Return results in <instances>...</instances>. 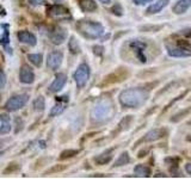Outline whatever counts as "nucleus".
Returning a JSON list of instances; mask_svg holds the SVG:
<instances>
[{
  "instance_id": "f257e3e1",
  "label": "nucleus",
  "mask_w": 191,
  "mask_h": 179,
  "mask_svg": "<svg viewBox=\"0 0 191 179\" xmlns=\"http://www.w3.org/2000/svg\"><path fill=\"white\" fill-rule=\"evenodd\" d=\"M149 97V93L147 90L134 87V88H127L119 93L118 100L121 105L128 107V109H137L142 106Z\"/></svg>"
},
{
  "instance_id": "f03ea898",
  "label": "nucleus",
  "mask_w": 191,
  "mask_h": 179,
  "mask_svg": "<svg viewBox=\"0 0 191 179\" xmlns=\"http://www.w3.org/2000/svg\"><path fill=\"white\" fill-rule=\"evenodd\" d=\"M112 112H114L112 102L109 99H103L94 105L93 110L91 111V119L96 123H104L111 118Z\"/></svg>"
},
{
  "instance_id": "7ed1b4c3",
  "label": "nucleus",
  "mask_w": 191,
  "mask_h": 179,
  "mask_svg": "<svg viewBox=\"0 0 191 179\" xmlns=\"http://www.w3.org/2000/svg\"><path fill=\"white\" fill-rule=\"evenodd\" d=\"M78 31L89 40L98 38L104 32V26L100 23L92 22V21H80L77 23Z\"/></svg>"
},
{
  "instance_id": "20e7f679",
  "label": "nucleus",
  "mask_w": 191,
  "mask_h": 179,
  "mask_svg": "<svg viewBox=\"0 0 191 179\" xmlns=\"http://www.w3.org/2000/svg\"><path fill=\"white\" fill-rule=\"evenodd\" d=\"M90 74H91V69H90L89 65L81 63V65L77 68V70H75V73H74V75H73V78H74V81H75L78 88L85 87V85L87 84V81H89V79H90Z\"/></svg>"
},
{
  "instance_id": "39448f33",
  "label": "nucleus",
  "mask_w": 191,
  "mask_h": 179,
  "mask_svg": "<svg viewBox=\"0 0 191 179\" xmlns=\"http://www.w3.org/2000/svg\"><path fill=\"white\" fill-rule=\"evenodd\" d=\"M28 102H29V94H17L11 97L6 102L5 107L9 111H17V110H21L23 106H25Z\"/></svg>"
},
{
  "instance_id": "423d86ee",
  "label": "nucleus",
  "mask_w": 191,
  "mask_h": 179,
  "mask_svg": "<svg viewBox=\"0 0 191 179\" xmlns=\"http://www.w3.org/2000/svg\"><path fill=\"white\" fill-rule=\"evenodd\" d=\"M62 60H63V54L59 50L56 51H51L49 55L47 56V67L49 69H58L61 63H62Z\"/></svg>"
},
{
  "instance_id": "0eeeda50",
  "label": "nucleus",
  "mask_w": 191,
  "mask_h": 179,
  "mask_svg": "<svg viewBox=\"0 0 191 179\" xmlns=\"http://www.w3.org/2000/svg\"><path fill=\"white\" fill-rule=\"evenodd\" d=\"M66 82H67V77H66V74H63V73L56 74V75H55V79L53 80V82H51L50 86H49V91L53 92V93L60 92L61 90L63 88V86L66 85Z\"/></svg>"
},
{
  "instance_id": "6e6552de",
  "label": "nucleus",
  "mask_w": 191,
  "mask_h": 179,
  "mask_svg": "<svg viewBox=\"0 0 191 179\" xmlns=\"http://www.w3.org/2000/svg\"><path fill=\"white\" fill-rule=\"evenodd\" d=\"M19 80H21V82L26 84V85H30L33 82L35 74H33V70L30 66H28V65L22 66L21 72H19Z\"/></svg>"
},
{
  "instance_id": "1a4fd4ad",
  "label": "nucleus",
  "mask_w": 191,
  "mask_h": 179,
  "mask_svg": "<svg viewBox=\"0 0 191 179\" xmlns=\"http://www.w3.org/2000/svg\"><path fill=\"white\" fill-rule=\"evenodd\" d=\"M67 37V30L63 28H55L50 33V41L51 43H54L56 45H60L63 43V41Z\"/></svg>"
},
{
  "instance_id": "9d476101",
  "label": "nucleus",
  "mask_w": 191,
  "mask_h": 179,
  "mask_svg": "<svg viewBox=\"0 0 191 179\" xmlns=\"http://www.w3.org/2000/svg\"><path fill=\"white\" fill-rule=\"evenodd\" d=\"M48 13L51 18H67L69 17V11L62 5H53L48 9Z\"/></svg>"
},
{
  "instance_id": "9b49d317",
  "label": "nucleus",
  "mask_w": 191,
  "mask_h": 179,
  "mask_svg": "<svg viewBox=\"0 0 191 179\" xmlns=\"http://www.w3.org/2000/svg\"><path fill=\"white\" fill-rule=\"evenodd\" d=\"M165 134H166L165 129H163V128H155V129L148 131L145 135V137L142 139V142H154V141H158V140L163 139L165 136Z\"/></svg>"
},
{
  "instance_id": "f8f14e48",
  "label": "nucleus",
  "mask_w": 191,
  "mask_h": 179,
  "mask_svg": "<svg viewBox=\"0 0 191 179\" xmlns=\"http://www.w3.org/2000/svg\"><path fill=\"white\" fill-rule=\"evenodd\" d=\"M18 40L22 42V43H25L28 45H35L37 43L36 41V36L33 33L26 31V30H22L18 32Z\"/></svg>"
},
{
  "instance_id": "ddd939ff",
  "label": "nucleus",
  "mask_w": 191,
  "mask_h": 179,
  "mask_svg": "<svg viewBox=\"0 0 191 179\" xmlns=\"http://www.w3.org/2000/svg\"><path fill=\"white\" fill-rule=\"evenodd\" d=\"M170 3V0H157L155 3H153L148 9H147V13L148 14H155L159 13L160 11H163Z\"/></svg>"
},
{
  "instance_id": "4468645a",
  "label": "nucleus",
  "mask_w": 191,
  "mask_h": 179,
  "mask_svg": "<svg viewBox=\"0 0 191 179\" xmlns=\"http://www.w3.org/2000/svg\"><path fill=\"white\" fill-rule=\"evenodd\" d=\"M191 7V0H178L175 4L172 11L176 14H184Z\"/></svg>"
},
{
  "instance_id": "2eb2a0df",
  "label": "nucleus",
  "mask_w": 191,
  "mask_h": 179,
  "mask_svg": "<svg viewBox=\"0 0 191 179\" xmlns=\"http://www.w3.org/2000/svg\"><path fill=\"white\" fill-rule=\"evenodd\" d=\"M168 55L172 58H189L191 56V51L184 49V48H168L167 49Z\"/></svg>"
},
{
  "instance_id": "dca6fc26",
  "label": "nucleus",
  "mask_w": 191,
  "mask_h": 179,
  "mask_svg": "<svg viewBox=\"0 0 191 179\" xmlns=\"http://www.w3.org/2000/svg\"><path fill=\"white\" fill-rule=\"evenodd\" d=\"M112 159V149H109V151H105L104 153L97 155L94 158V163L97 165H107L109 164Z\"/></svg>"
},
{
  "instance_id": "f3484780",
  "label": "nucleus",
  "mask_w": 191,
  "mask_h": 179,
  "mask_svg": "<svg viewBox=\"0 0 191 179\" xmlns=\"http://www.w3.org/2000/svg\"><path fill=\"white\" fill-rule=\"evenodd\" d=\"M1 125H0V134H9L11 131V119L7 114H1Z\"/></svg>"
},
{
  "instance_id": "a211bd4d",
  "label": "nucleus",
  "mask_w": 191,
  "mask_h": 179,
  "mask_svg": "<svg viewBox=\"0 0 191 179\" xmlns=\"http://www.w3.org/2000/svg\"><path fill=\"white\" fill-rule=\"evenodd\" d=\"M134 172L137 177H142V178H147L151 175V170L148 166L143 165V164H140V165H136L135 168H134Z\"/></svg>"
},
{
  "instance_id": "6ab92c4d",
  "label": "nucleus",
  "mask_w": 191,
  "mask_h": 179,
  "mask_svg": "<svg viewBox=\"0 0 191 179\" xmlns=\"http://www.w3.org/2000/svg\"><path fill=\"white\" fill-rule=\"evenodd\" d=\"M80 7L85 12H93L97 10V4L94 0H80Z\"/></svg>"
},
{
  "instance_id": "aec40b11",
  "label": "nucleus",
  "mask_w": 191,
  "mask_h": 179,
  "mask_svg": "<svg viewBox=\"0 0 191 179\" xmlns=\"http://www.w3.org/2000/svg\"><path fill=\"white\" fill-rule=\"evenodd\" d=\"M28 60L35 66V67H41L42 62H43V58L41 54H29L28 55Z\"/></svg>"
},
{
  "instance_id": "412c9836",
  "label": "nucleus",
  "mask_w": 191,
  "mask_h": 179,
  "mask_svg": "<svg viewBox=\"0 0 191 179\" xmlns=\"http://www.w3.org/2000/svg\"><path fill=\"white\" fill-rule=\"evenodd\" d=\"M33 110L35 111H37V112H41L44 110V107H45V100H44V97L40 96L37 97L36 99L33 100Z\"/></svg>"
},
{
  "instance_id": "4be33fe9",
  "label": "nucleus",
  "mask_w": 191,
  "mask_h": 179,
  "mask_svg": "<svg viewBox=\"0 0 191 179\" xmlns=\"http://www.w3.org/2000/svg\"><path fill=\"white\" fill-rule=\"evenodd\" d=\"M130 161V158H129V154L128 152H123L122 154L119 155V158L115 161V167H118V166H123V165H127Z\"/></svg>"
},
{
  "instance_id": "5701e85b",
  "label": "nucleus",
  "mask_w": 191,
  "mask_h": 179,
  "mask_svg": "<svg viewBox=\"0 0 191 179\" xmlns=\"http://www.w3.org/2000/svg\"><path fill=\"white\" fill-rule=\"evenodd\" d=\"M80 153V149H65L60 154V159H69L74 158Z\"/></svg>"
},
{
  "instance_id": "b1692460",
  "label": "nucleus",
  "mask_w": 191,
  "mask_h": 179,
  "mask_svg": "<svg viewBox=\"0 0 191 179\" xmlns=\"http://www.w3.org/2000/svg\"><path fill=\"white\" fill-rule=\"evenodd\" d=\"M69 50H71L72 54H79L80 53V47H79V43L77 41L75 37H71V40H69Z\"/></svg>"
},
{
  "instance_id": "393cba45",
  "label": "nucleus",
  "mask_w": 191,
  "mask_h": 179,
  "mask_svg": "<svg viewBox=\"0 0 191 179\" xmlns=\"http://www.w3.org/2000/svg\"><path fill=\"white\" fill-rule=\"evenodd\" d=\"M63 110H65V105L61 103H58L56 105L53 106V109L50 110V116H58V115L62 114Z\"/></svg>"
},
{
  "instance_id": "a878e982",
  "label": "nucleus",
  "mask_w": 191,
  "mask_h": 179,
  "mask_svg": "<svg viewBox=\"0 0 191 179\" xmlns=\"http://www.w3.org/2000/svg\"><path fill=\"white\" fill-rule=\"evenodd\" d=\"M66 168H67V165H55V166H53L51 168H49V170L45 172V174L59 173V172H62V171H65Z\"/></svg>"
},
{
  "instance_id": "bb28decb",
  "label": "nucleus",
  "mask_w": 191,
  "mask_h": 179,
  "mask_svg": "<svg viewBox=\"0 0 191 179\" xmlns=\"http://www.w3.org/2000/svg\"><path fill=\"white\" fill-rule=\"evenodd\" d=\"M19 168V166L17 165V164H10L9 165V167L4 171V174H10V173H13V172H16L17 170Z\"/></svg>"
},
{
  "instance_id": "cd10ccee",
  "label": "nucleus",
  "mask_w": 191,
  "mask_h": 179,
  "mask_svg": "<svg viewBox=\"0 0 191 179\" xmlns=\"http://www.w3.org/2000/svg\"><path fill=\"white\" fill-rule=\"evenodd\" d=\"M6 85V74L3 69H0V90H3Z\"/></svg>"
},
{
  "instance_id": "c85d7f7f",
  "label": "nucleus",
  "mask_w": 191,
  "mask_h": 179,
  "mask_svg": "<svg viewBox=\"0 0 191 179\" xmlns=\"http://www.w3.org/2000/svg\"><path fill=\"white\" fill-rule=\"evenodd\" d=\"M111 12L114 13V14H116V16H122L123 14V10H122V7H121V5H115L112 9H111Z\"/></svg>"
},
{
  "instance_id": "c756f323",
  "label": "nucleus",
  "mask_w": 191,
  "mask_h": 179,
  "mask_svg": "<svg viewBox=\"0 0 191 179\" xmlns=\"http://www.w3.org/2000/svg\"><path fill=\"white\" fill-rule=\"evenodd\" d=\"M93 53L96 54V55H102V54H103V47H100V45H94V47H93Z\"/></svg>"
},
{
  "instance_id": "7c9ffc66",
  "label": "nucleus",
  "mask_w": 191,
  "mask_h": 179,
  "mask_svg": "<svg viewBox=\"0 0 191 179\" xmlns=\"http://www.w3.org/2000/svg\"><path fill=\"white\" fill-rule=\"evenodd\" d=\"M151 1H153V0H134V3L136 5H145V4L151 3Z\"/></svg>"
},
{
  "instance_id": "2f4dec72",
  "label": "nucleus",
  "mask_w": 191,
  "mask_h": 179,
  "mask_svg": "<svg viewBox=\"0 0 191 179\" xmlns=\"http://www.w3.org/2000/svg\"><path fill=\"white\" fill-rule=\"evenodd\" d=\"M185 171H186L187 174L191 175V163H187V164L185 165Z\"/></svg>"
},
{
  "instance_id": "473e14b6",
  "label": "nucleus",
  "mask_w": 191,
  "mask_h": 179,
  "mask_svg": "<svg viewBox=\"0 0 191 179\" xmlns=\"http://www.w3.org/2000/svg\"><path fill=\"white\" fill-rule=\"evenodd\" d=\"M29 1H30L31 5H35V6H38V5L42 4V3H41V0H29Z\"/></svg>"
},
{
  "instance_id": "72a5a7b5",
  "label": "nucleus",
  "mask_w": 191,
  "mask_h": 179,
  "mask_svg": "<svg viewBox=\"0 0 191 179\" xmlns=\"http://www.w3.org/2000/svg\"><path fill=\"white\" fill-rule=\"evenodd\" d=\"M99 1H100L102 4H104V5H109V4H111V0H99Z\"/></svg>"
},
{
  "instance_id": "f704fd0d",
  "label": "nucleus",
  "mask_w": 191,
  "mask_h": 179,
  "mask_svg": "<svg viewBox=\"0 0 191 179\" xmlns=\"http://www.w3.org/2000/svg\"><path fill=\"white\" fill-rule=\"evenodd\" d=\"M40 145H41V148H45V142L44 141H41Z\"/></svg>"
}]
</instances>
